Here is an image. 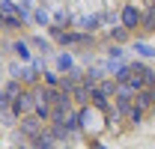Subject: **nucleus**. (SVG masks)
Listing matches in <instances>:
<instances>
[{"instance_id": "obj_1", "label": "nucleus", "mask_w": 155, "mask_h": 149, "mask_svg": "<svg viewBox=\"0 0 155 149\" xmlns=\"http://www.w3.org/2000/svg\"><path fill=\"white\" fill-rule=\"evenodd\" d=\"M12 111L15 113H24V116H30V113L36 111V95H30V93H21L15 101H12Z\"/></svg>"}, {"instance_id": "obj_2", "label": "nucleus", "mask_w": 155, "mask_h": 149, "mask_svg": "<svg viewBox=\"0 0 155 149\" xmlns=\"http://www.w3.org/2000/svg\"><path fill=\"white\" fill-rule=\"evenodd\" d=\"M140 21H143V15H140V9L128 3V6L122 9V24H125V27H137Z\"/></svg>"}, {"instance_id": "obj_3", "label": "nucleus", "mask_w": 155, "mask_h": 149, "mask_svg": "<svg viewBox=\"0 0 155 149\" xmlns=\"http://www.w3.org/2000/svg\"><path fill=\"white\" fill-rule=\"evenodd\" d=\"M137 93H140V90H137L131 81H122V84L116 87V98H122V101H131V98H134Z\"/></svg>"}, {"instance_id": "obj_4", "label": "nucleus", "mask_w": 155, "mask_h": 149, "mask_svg": "<svg viewBox=\"0 0 155 149\" xmlns=\"http://www.w3.org/2000/svg\"><path fill=\"white\" fill-rule=\"evenodd\" d=\"M152 101H155V93H152V90H140V93L134 95V108H137V111H146Z\"/></svg>"}, {"instance_id": "obj_5", "label": "nucleus", "mask_w": 155, "mask_h": 149, "mask_svg": "<svg viewBox=\"0 0 155 149\" xmlns=\"http://www.w3.org/2000/svg\"><path fill=\"white\" fill-rule=\"evenodd\" d=\"M93 93H96V95H101V98H107V95H114V93H116V87L110 84V81H101V84H98Z\"/></svg>"}, {"instance_id": "obj_6", "label": "nucleus", "mask_w": 155, "mask_h": 149, "mask_svg": "<svg viewBox=\"0 0 155 149\" xmlns=\"http://www.w3.org/2000/svg\"><path fill=\"white\" fill-rule=\"evenodd\" d=\"M21 131L30 134V137H36V134H39V122H36V119H27V122H21Z\"/></svg>"}, {"instance_id": "obj_7", "label": "nucleus", "mask_w": 155, "mask_h": 149, "mask_svg": "<svg viewBox=\"0 0 155 149\" xmlns=\"http://www.w3.org/2000/svg\"><path fill=\"white\" fill-rule=\"evenodd\" d=\"M60 69L72 72V57H69V54H63V57H60Z\"/></svg>"}, {"instance_id": "obj_8", "label": "nucleus", "mask_w": 155, "mask_h": 149, "mask_svg": "<svg viewBox=\"0 0 155 149\" xmlns=\"http://www.w3.org/2000/svg\"><path fill=\"white\" fill-rule=\"evenodd\" d=\"M15 51H18V57H24V60L30 57V51H27V45H24V42H18V45H15Z\"/></svg>"}, {"instance_id": "obj_9", "label": "nucleus", "mask_w": 155, "mask_h": 149, "mask_svg": "<svg viewBox=\"0 0 155 149\" xmlns=\"http://www.w3.org/2000/svg\"><path fill=\"white\" fill-rule=\"evenodd\" d=\"M143 24H146L143 30H152V27H155V9H152V12H149V15H146V21H143Z\"/></svg>"}, {"instance_id": "obj_10", "label": "nucleus", "mask_w": 155, "mask_h": 149, "mask_svg": "<svg viewBox=\"0 0 155 149\" xmlns=\"http://www.w3.org/2000/svg\"><path fill=\"white\" fill-rule=\"evenodd\" d=\"M45 84H48V87H57V84H63V81H60L57 74H45Z\"/></svg>"}]
</instances>
